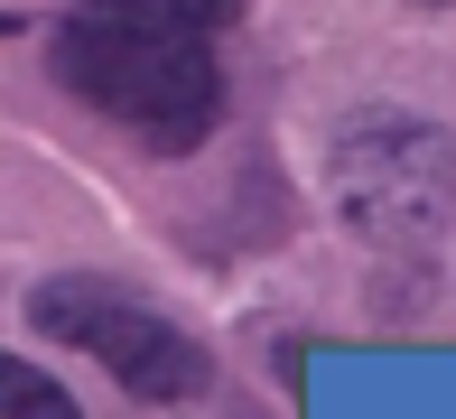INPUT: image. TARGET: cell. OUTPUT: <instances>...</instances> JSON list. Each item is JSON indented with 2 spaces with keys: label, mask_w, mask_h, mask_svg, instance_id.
Returning <instances> with one entry per match:
<instances>
[{
  "label": "cell",
  "mask_w": 456,
  "mask_h": 419,
  "mask_svg": "<svg viewBox=\"0 0 456 419\" xmlns=\"http://www.w3.org/2000/svg\"><path fill=\"white\" fill-rule=\"evenodd\" d=\"M47 75L85 112H102L150 159H186L224 121V66L205 37L150 29V19H66L47 37Z\"/></svg>",
  "instance_id": "6da1fadb"
},
{
  "label": "cell",
  "mask_w": 456,
  "mask_h": 419,
  "mask_svg": "<svg viewBox=\"0 0 456 419\" xmlns=\"http://www.w3.org/2000/svg\"><path fill=\"white\" fill-rule=\"evenodd\" d=\"M336 224L363 242H428L456 224V131L410 103H372L326 140Z\"/></svg>",
  "instance_id": "7a4b0ae2"
},
{
  "label": "cell",
  "mask_w": 456,
  "mask_h": 419,
  "mask_svg": "<svg viewBox=\"0 0 456 419\" xmlns=\"http://www.w3.org/2000/svg\"><path fill=\"white\" fill-rule=\"evenodd\" d=\"M28 326L47 335V345H85L102 373H112L131 401H196L205 382H215V354L196 345L177 317H159V308H140L131 289L94 280V270H66V280H47L28 299Z\"/></svg>",
  "instance_id": "3957f363"
},
{
  "label": "cell",
  "mask_w": 456,
  "mask_h": 419,
  "mask_svg": "<svg viewBox=\"0 0 456 419\" xmlns=\"http://www.w3.org/2000/svg\"><path fill=\"white\" fill-rule=\"evenodd\" d=\"M94 19H150V29H186V37H215L242 0H85Z\"/></svg>",
  "instance_id": "277c9868"
},
{
  "label": "cell",
  "mask_w": 456,
  "mask_h": 419,
  "mask_svg": "<svg viewBox=\"0 0 456 419\" xmlns=\"http://www.w3.org/2000/svg\"><path fill=\"white\" fill-rule=\"evenodd\" d=\"M0 419H85V410H75V391H66V382H47L37 364L0 354Z\"/></svg>",
  "instance_id": "5b68a950"
},
{
  "label": "cell",
  "mask_w": 456,
  "mask_h": 419,
  "mask_svg": "<svg viewBox=\"0 0 456 419\" xmlns=\"http://www.w3.org/2000/svg\"><path fill=\"white\" fill-rule=\"evenodd\" d=\"M438 10H447V0H438Z\"/></svg>",
  "instance_id": "8992f818"
}]
</instances>
